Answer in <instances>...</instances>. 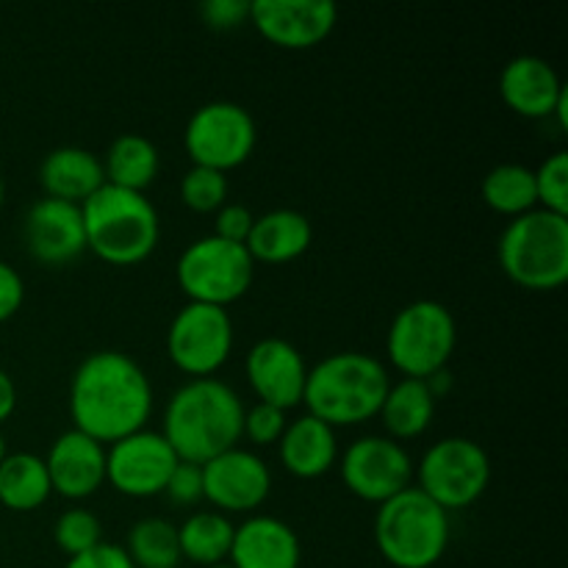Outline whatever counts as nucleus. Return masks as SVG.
<instances>
[{"label":"nucleus","instance_id":"58836bf2","mask_svg":"<svg viewBox=\"0 0 568 568\" xmlns=\"http://www.w3.org/2000/svg\"><path fill=\"white\" fill-rule=\"evenodd\" d=\"M14 408H17V386L14 381H11L9 372L0 369V425L14 414Z\"/></svg>","mask_w":568,"mask_h":568},{"label":"nucleus","instance_id":"ddd939ff","mask_svg":"<svg viewBox=\"0 0 568 568\" xmlns=\"http://www.w3.org/2000/svg\"><path fill=\"white\" fill-rule=\"evenodd\" d=\"M342 480L364 503L383 505L414 486V458L405 444L388 436H364L338 460Z\"/></svg>","mask_w":568,"mask_h":568},{"label":"nucleus","instance_id":"0eeeda50","mask_svg":"<svg viewBox=\"0 0 568 568\" xmlns=\"http://www.w3.org/2000/svg\"><path fill=\"white\" fill-rule=\"evenodd\" d=\"M455 344L458 325L453 311L436 300H416L394 316L386 336V353L399 375L427 381L436 372L447 369Z\"/></svg>","mask_w":568,"mask_h":568},{"label":"nucleus","instance_id":"7c9ffc66","mask_svg":"<svg viewBox=\"0 0 568 568\" xmlns=\"http://www.w3.org/2000/svg\"><path fill=\"white\" fill-rule=\"evenodd\" d=\"M181 200L197 214H216L227 203V175L209 166H192L181 178Z\"/></svg>","mask_w":568,"mask_h":568},{"label":"nucleus","instance_id":"c9c22d12","mask_svg":"<svg viewBox=\"0 0 568 568\" xmlns=\"http://www.w3.org/2000/svg\"><path fill=\"white\" fill-rule=\"evenodd\" d=\"M200 14L216 31H227L250 20V0H205Z\"/></svg>","mask_w":568,"mask_h":568},{"label":"nucleus","instance_id":"7ed1b4c3","mask_svg":"<svg viewBox=\"0 0 568 568\" xmlns=\"http://www.w3.org/2000/svg\"><path fill=\"white\" fill-rule=\"evenodd\" d=\"M388 388L392 377L383 361L366 353H333L308 369L303 403L311 416L336 430L381 414Z\"/></svg>","mask_w":568,"mask_h":568},{"label":"nucleus","instance_id":"cd10ccee","mask_svg":"<svg viewBox=\"0 0 568 568\" xmlns=\"http://www.w3.org/2000/svg\"><path fill=\"white\" fill-rule=\"evenodd\" d=\"M480 192L488 209L503 216H510V220L527 214V211H532L538 205L536 172L525 164H516V161L494 166L483 178Z\"/></svg>","mask_w":568,"mask_h":568},{"label":"nucleus","instance_id":"6ab92c4d","mask_svg":"<svg viewBox=\"0 0 568 568\" xmlns=\"http://www.w3.org/2000/svg\"><path fill=\"white\" fill-rule=\"evenodd\" d=\"M303 544L286 521L275 516H250L233 532L227 564L233 568H300Z\"/></svg>","mask_w":568,"mask_h":568},{"label":"nucleus","instance_id":"f8f14e48","mask_svg":"<svg viewBox=\"0 0 568 568\" xmlns=\"http://www.w3.org/2000/svg\"><path fill=\"white\" fill-rule=\"evenodd\" d=\"M178 464L181 458L161 430L144 427L105 447V483L122 497H159Z\"/></svg>","mask_w":568,"mask_h":568},{"label":"nucleus","instance_id":"1a4fd4ad","mask_svg":"<svg viewBox=\"0 0 568 568\" xmlns=\"http://www.w3.org/2000/svg\"><path fill=\"white\" fill-rule=\"evenodd\" d=\"M416 488L444 510H464L486 494L491 458L477 442L464 436L442 438L416 464Z\"/></svg>","mask_w":568,"mask_h":568},{"label":"nucleus","instance_id":"4468645a","mask_svg":"<svg viewBox=\"0 0 568 568\" xmlns=\"http://www.w3.org/2000/svg\"><path fill=\"white\" fill-rule=\"evenodd\" d=\"M272 471L253 449L233 447L203 464V499L220 514H250L266 503Z\"/></svg>","mask_w":568,"mask_h":568},{"label":"nucleus","instance_id":"f704fd0d","mask_svg":"<svg viewBox=\"0 0 568 568\" xmlns=\"http://www.w3.org/2000/svg\"><path fill=\"white\" fill-rule=\"evenodd\" d=\"M255 225V216L247 205L242 203H225L214 216V236L225 239V242L244 244L250 231Z\"/></svg>","mask_w":568,"mask_h":568},{"label":"nucleus","instance_id":"2f4dec72","mask_svg":"<svg viewBox=\"0 0 568 568\" xmlns=\"http://www.w3.org/2000/svg\"><path fill=\"white\" fill-rule=\"evenodd\" d=\"M536 172V194L538 205L552 214L568 216V153L558 150V153L547 155Z\"/></svg>","mask_w":568,"mask_h":568},{"label":"nucleus","instance_id":"72a5a7b5","mask_svg":"<svg viewBox=\"0 0 568 568\" xmlns=\"http://www.w3.org/2000/svg\"><path fill=\"white\" fill-rule=\"evenodd\" d=\"M164 494L172 503L181 505V508H192V505L203 503V466L181 460L175 471H172Z\"/></svg>","mask_w":568,"mask_h":568},{"label":"nucleus","instance_id":"aec40b11","mask_svg":"<svg viewBox=\"0 0 568 568\" xmlns=\"http://www.w3.org/2000/svg\"><path fill=\"white\" fill-rule=\"evenodd\" d=\"M564 92L566 87L558 70L541 55H516L505 64L503 75H499L503 100L527 120L552 116Z\"/></svg>","mask_w":568,"mask_h":568},{"label":"nucleus","instance_id":"37998d69","mask_svg":"<svg viewBox=\"0 0 568 568\" xmlns=\"http://www.w3.org/2000/svg\"><path fill=\"white\" fill-rule=\"evenodd\" d=\"M209 568H233L231 564H216V566H209Z\"/></svg>","mask_w":568,"mask_h":568},{"label":"nucleus","instance_id":"a211bd4d","mask_svg":"<svg viewBox=\"0 0 568 568\" xmlns=\"http://www.w3.org/2000/svg\"><path fill=\"white\" fill-rule=\"evenodd\" d=\"M50 486L64 499H87L105 483V447L78 430L61 433L50 447L48 458Z\"/></svg>","mask_w":568,"mask_h":568},{"label":"nucleus","instance_id":"20e7f679","mask_svg":"<svg viewBox=\"0 0 568 568\" xmlns=\"http://www.w3.org/2000/svg\"><path fill=\"white\" fill-rule=\"evenodd\" d=\"M87 250L114 266H133L159 247L161 220L144 192L103 183L81 203Z\"/></svg>","mask_w":568,"mask_h":568},{"label":"nucleus","instance_id":"412c9836","mask_svg":"<svg viewBox=\"0 0 568 568\" xmlns=\"http://www.w3.org/2000/svg\"><path fill=\"white\" fill-rule=\"evenodd\" d=\"M277 455L288 475L300 480H316L338 464L336 430L316 416L305 414L292 419L277 442Z\"/></svg>","mask_w":568,"mask_h":568},{"label":"nucleus","instance_id":"473e14b6","mask_svg":"<svg viewBox=\"0 0 568 568\" xmlns=\"http://www.w3.org/2000/svg\"><path fill=\"white\" fill-rule=\"evenodd\" d=\"M286 425V410L275 408V405L255 403L253 408H244L242 438H250L255 447H272V444L281 442Z\"/></svg>","mask_w":568,"mask_h":568},{"label":"nucleus","instance_id":"5701e85b","mask_svg":"<svg viewBox=\"0 0 568 568\" xmlns=\"http://www.w3.org/2000/svg\"><path fill=\"white\" fill-rule=\"evenodd\" d=\"M311 242H314V227L303 211L275 209L255 216L244 247L255 264H288L300 258Z\"/></svg>","mask_w":568,"mask_h":568},{"label":"nucleus","instance_id":"e433bc0d","mask_svg":"<svg viewBox=\"0 0 568 568\" xmlns=\"http://www.w3.org/2000/svg\"><path fill=\"white\" fill-rule=\"evenodd\" d=\"M64 568H136L128 558L125 547L120 544L100 541L98 547L87 549V552L75 555V558H67Z\"/></svg>","mask_w":568,"mask_h":568},{"label":"nucleus","instance_id":"4be33fe9","mask_svg":"<svg viewBox=\"0 0 568 568\" xmlns=\"http://www.w3.org/2000/svg\"><path fill=\"white\" fill-rule=\"evenodd\" d=\"M44 197L81 205L105 183L103 161L83 148H55L39 164Z\"/></svg>","mask_w":568,"mask_h":568},{"label":"nucleus","instance_id":"39448f33","mask_svg":"<svg viewBox=\"0 0 568 568\" xmlns=\"http://www.w3.org/2000/svg\"><path fill=\"white\" fill-rule=\"evenodd\" d=\"M375 544L388 566L433 568L449 547V514L410 486L377 505Z\"/></svg>","mask_w":568,"mask_h":568},{"label":"nucleus","instance_id":"a878e982","mask_svg":"<svg viewBox=\"0 0 568 568\" xmlns=\"http://www.w3.org/2000/svg\"><path fill=\"white\" fill-rule=\"evenodd\" d=\"M53 494L44 458L33 453L6 455L0 464V505L17 514H28L48 503Z\"/></svg>","mask_w":568,"mask_h":568},{"label":"nucleus","instance_id":"dca6fc26","mask_svg":"<svg viewBox=\"0 0 568 568\" xmlns=\"http://www.w3.org/2000/svg\"><path fill=\"white\" fill-rule=\"evenodd\" d=\"M244 375L258 403L292 410L303 403L308 366L300 349L286 338H261L244 358Z\"/></svg>","mask_w":568,"mask_h":568},{"label":"nucleus","instance_id":"f3484780","mask_svg":"<svg viewBox=\"0 0 568 568\" xmlns=\"http://www.w3.org/2000/svg\"><path fill=\"white\" fill-rule=\"evenodd\" d=\"M22 242L28 255L44 266H67L87 250L81 205L42 197L26 211Z\"/></svg>","mask_w":568,"mask_h":568},{"label":"nucleus","instance_id":"9b49d317","mask_svg":"<svg viewBox=\"0 0 568 568\" xmlns=\"http://www.w3.org/2000/svg\"><path fill=\"white\" fill-rule=\"evenodd\" d=\"M170 361L192 381L214 377L233 353V320L227 308L186 303L166 331Z\"/></svg>","mask_w":568,"mask_h":568},{"label":"nucleus","instance_id":"423d86ee","mask_svg":"<svg viewBox=\"0 0 568 568\" xmlns=\"http://www.w3.org/2000/svg\"><path fill=\"white\" fill-rule=\"evenodd\" d=\"M499 266L530 292H555L568 281V216L532 209L499 236Z\"/></svg>","mask_w":568,"mask_h":568},{"label":"nucleus","instance_id":"393cba45","mask_svg":"<svg viewBox=\"0 0 568 568\" xmlns=\"http://www.w3.org/2000/svg\"><path fill=\"white\" fill-rule=\"evenodd\" d=\"M159 150L142 133H122L109 144L103 155L105 183L128 189V192H144L159 178Z\"/></svg>","mask_w":568,"mask_h":568},{"label":"nucleus","instance_id":"6e6552de","mask_svg":"<svg viewBox=\"0 0 568 568\" xmlns=\"http://www.w3.org/2000/svg\"><path fill=\"white\" fill-rule=\"evenodd\" d=\"M175 277L189 303L227 308L253 286L255 261L244 244L225 242L211 233L183 250L175 264Z\"/></svg>","mask_w":568,"mask_h":568},{"label":"nucleus","instance_id":"ea45409f","mask_svg":"<svg viewBox=\"0 0 568 568\" xmlns=\"http://www.w3.org/2000/svg\"><path fill=\"white\" fill-rule=\"evenodd\" d=\"M552 116H558L560 128H568V92L560 94V100H558V109H555V114H552Z\"/></svg>","mask_w":568,"mask_h":568},{"label":"nucleus","instance_id":"a19ab883","mask_svg":"<svg viewBox=\"0 0 568 568\" xmlns=\"http://www.w3.org/2000/svg\"><path fill=\"white\" fill-rule=\"evenodd\" d=\"M6 438H3V433H0V464H3V458H6Z\"/></svg>","mask_w":568,"mask_h":568},{"label":"nucleus","instance_id":"4c0bfd02","mask_svg":"<svg viewBox=\"0 0 568 568\" xmlns=\"http://www.w3.org/2000/svg\"><path fill=\"white\" fill-rule=\"evenodd\" d=\"M26 300V283L11 264L0 261V322L11 320Z\"/></svg>","mask_w":568,"mask_h":568},{"label":"nucleus","instance_id":"c756f323","mask_svg":"<svg viewBox=\"0 0 568 568\" xmlns=\"http://www.w3.org/2000/svg\"><path fill=\"white\" fill-rule=\"evenodd\" d=\"M53 541L67 558H75V555L87 552L103 541V525L92 510L70 508L55 519Z\"/></svg>","mask_w":568,"mask_h":568},{"label":"nucleus","instance_id":"bb28decb","mask_svg":"<svg viewBox=\"0 0 568 568\" xmlns=\"http://www.w3.org/2000/svg\"><path fill=\"white\" fill-rule=\"evenodd\" d=\"M233 532H236V525L225 514H220V510H197L178 527L181 558L203 568L227 564Z\"/></svg>","mask_w":568,"mask_h":568},{"label":"nucleus","instance_id":"f257e3e1","mask_svg":"<svg viewBox=\"0 0 568 568\" xmlns=\"http://www.w3.org/2000/svg\"><path fill=\"white\" fill-rule=\"evenodd\" d=\"M153 414L150 377L131 355L116 349L89 353L70 381L72 430L103 447L148 427Z\"/></svg>","mask_w":568,"mask_h":568},{"label":"nucleus","instance_id":"79ce46f5","mask_svg":"<svg viewBox=\"0 0 568 568\" xmlns=\"http://www.w3.org/2000/svg\"><path fill=\"white\" fill-rule=\"evenodd\" d=\"M3 197H6V183H3V175H0V205H3Z\"/></svg>","mask_w":568,"mask_h":568},{"label":"nucleus","instance_id":"f03ea898","mask_svg":"<svg viewBox=\"0 0 568 568\" xmlns=\"http://www.w3.org/2000/svg\"><path fill=\"white\" fill-rule=\"evenodd\" d=\"M244 403L227 383L216 377L189 381L170 397L161 436L186 464H209L216 455L239 447Z\"/></svg>","mask_w":568,"mask_h":568},{"label":"nucleus","instance_id":"9d476101","mask_svg":"<svg viewBox=\"0 0 568 568\" xmlns=\"http://www.w3.org/2000/svg\"><path fill=\"white\" fill-rule=\"evenodd\" d=\"M258 125L244 105L233 100H211L186 122L183 148L194 166L225 172L236 170L253 155Z\"/></svg>","mask_w":568,"mask_h":568},{"label":"nucleus","instance_id":"c85d7f7f","mask_svg":"<svg viewBox=\"0 0 568 568\" xmlns=\"http://www.w3.org/2000/svg\"><path fill=\"white\" fill-rule=\"evenodd\" d=\"M125 552L136 568H178L183 560L178 527L172 521L159 519V516L139 519L131 527Z\"/></svg>","mask_w":568,"mask_h":568},{"label":"nucleus","instance_id":"2eb2a0df","mask_svg":"<svg viewBox=\"0 0 568 568\" xmlns=\"http://www.w3.org/2000/svg\"><path fill=\"white\" fill-rule=\"evenodd\" d=\"M250 22L277 48L308 50L331 37L338 9L331 0H253Z\"/></svg>","mask_w":568,"mask_h":568},{"label":"nucleus","instance_id":"b1692460","mask_svg":"<svg viewBox=\"0 0 568 568\" xmlns=\"http://www.w3.org/2000/svg\"><path fill=\"white\" fill-rule=\"evenodd\" d=\"M436 403L438 399L433 397L425 381L403 377L399 383H392L377 416L383 419L388 438H394L399 444L414 442V438H419L433 425Z\"/></svg>","mask_w":568,"mask_h":568}]
</instances>
